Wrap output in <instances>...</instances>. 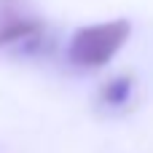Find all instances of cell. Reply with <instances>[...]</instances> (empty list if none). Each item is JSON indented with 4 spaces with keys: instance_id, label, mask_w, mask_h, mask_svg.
Instances as JSON below:
<instances>
[{
    "instance_id": "6da1fadb",
    "label": "cell",
    "mask_w": 153,
    "mask_h": 153,
    "mask_svg": "<svg viewBox=\"0 0 153 153\" xmlns=\"http://www.w3.org/2000/svg\"><path fill=\"white\" fill-rule=\"evenodd\" d=\"M129 19H113L78 27L67 46V59L78 67H105L129 40Z\"/></svg>"
},
{
    "instance_id": "7a4b0ae2",
    "label": "cell",
    "mask_w": 153,
    "mask_h": 153,
    "mask_svg": "<svg viewBox=\"0 0 153 153\" xmlns=\"http://www.w3.org/2000/svg\"><path fill=\"white\" fill-rule=\"evenodd\" d=\"M46 40V24L30 0H0V48L38 46Z\"/></svg>"
},
{
    "instance_id": "3957f363",
    "label": "cell",
    "mask_w": 153,
    "mask_h": 153,
    "mask_svg": "<svg viewBox=\"0 0 153 153\" xmlns=\"http://www.w3.org/2000/svg\"><path fill=\"white\" fill-rule=\"evenodd\" d=\"M134 94V78L129 73H121V75H113L108 78L102 86H100V105H108V108H121L132 100Z\"/></svg>"
}]
</instances>
